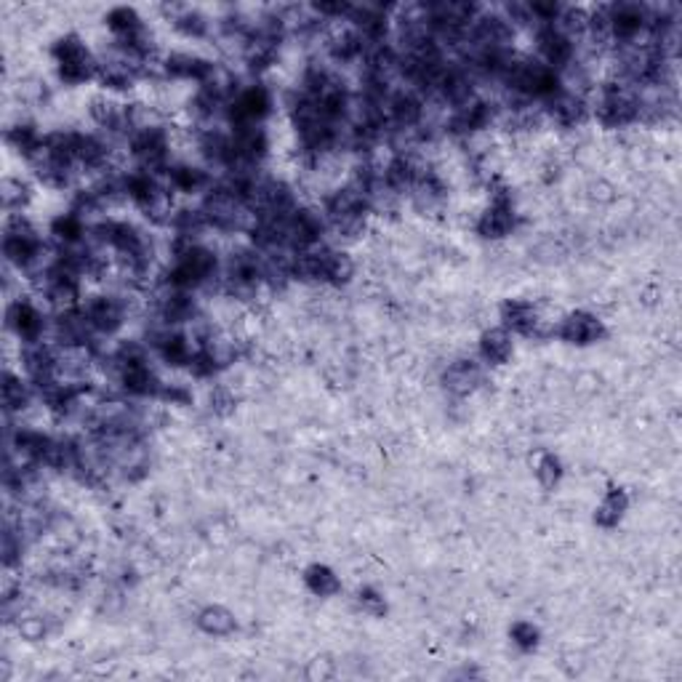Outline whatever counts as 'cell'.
<instances>
[{"instance_id":"obj_1","label":"cell","mask_w":682,"mask_h":682,"mask_svg":"<svg viewBox=\"0 0 682 682\" xmlns=\"http://www.w3.org/2000/svg\"><path fill=\"white\" fill-rule=\"evenodd\" d=\"M595 115L608 129H624V126L640 121V88L629 85L624 80L603 85L597 104H595Z\"/></svg>"},{"instance_id":"obj_2","label":"cell","mask_w":682,"mask_h":682,"mask_svg":"<svg viewBox=\"0 0 682 682\" xmlns=\"http://www.w3.org/2000/svg\"><path fill=\"white\" fill-rule=\"evenodd\" d=\"M51 54L57 59L59 77L67 85H80L99 72V59L88 51V46L77 35H65L51 46Z\"/></svg>"},{"instance_id":"obj_3","label":"cell","mask_w":682,"mask_h":682,"mask_svg":"<svg viewBox=\"0 0 682 682\" xmlns=\"http://www.w3.org/2000/svg\"><path fill=\"white\" fill-rule=\"evenodd\" d=\"M80 312L85 315L91 331L96 337H112L126 323V301L118 296H91L80 304Z\"/></svg>"},{"instance_id":"obj_4","label":"cell","mask_w":682,"mask_h":682,"mask_svg":"<svg viewBox=\"0 0 682 682\" xmlns=\"http://www.w3.org/2000/svg\"><path fill=\"white\" fill-rule=\"evenodd\" d=\"M536 46H539L542 62H544L546 67L554 69V72L570 67L573 59H576V43L565 32H560L557 24L536 27Z\"/></svg>"},{"instance_id":"obj_5","label":"cell","mask_w":682,"mask_h":682,"mask_svg":"<svg viewBox=\"0 0 682 682\" xmlns=\"http://www.w3.org/2000/svg\"><path fill=\"white\" fill-rule=\"evenodd\" d=\"M5 323L22 339V344L43 341V334H46V318H43V312L32 301H24V299H16L8 307Z\"/></svg>"},{"instance_id":"obj_6","label":"cell","mask_w":682,"mask_h":682,"mask_svg":"<svg viewBox=\"0 0 682 682\" xmlns=\"http://www.w3.org/2000/svg\"><path fill=\"white\" fill-rule=\"evenodd\" d=\"M515 221H517V213L512 208V201L504 198V195H496L490 208L480 216L478 221V232L482 238H504L515 229Z\"/></svg>"},{"instance_id":"obj_7","label":"cell","mask_w":682,"mask_h":682,"mask_svg":"<svg viewBox=\"0 0 682 682\" xmlns=\"http://www.w3.org/2000/svg\"><path fill=\"white\" fill-rule=\"evenodd\" d=\"M163 69L168 77H176V80H193V83H205L216 75V67L203 59V57H195V54H187V51H176L171 54L166 62H163Z\"/></svg>"},{"instance_id":"obj_8","label":"cell","mask_w":682,"mask_h":682,"mask_svg":"<svg viewBox=\"0 0 682 682\" xmlns=\"http://www.w3.org/2000/svg\"><path fill=\"white\" fill-rule=\"evenodd\" d=\"M546 107V115L557 123V126H562V129H573V126H579L584 118H587V104H584V99L581 96H576L573 91H560V94H554L552 99H546L544 102Z\"/></svg>"},{"instance_id":"obj_9","label":"cell","mask_w":682,"mask_h":682,"mask_svg":"<svg viewBox=\"0 0 682 682\" xmlns=\"http://www.w3.org/2000/svg\"><path fill=\"white\" fill-rule=\"evenodd\" d=\"M603 334H606V331H603V323H600L595 315H589V312L568 315V318L560 323V328H557V337H560V339L568 341V344H579V346L597 341Z\"/></svg>"},{"instance_id":"obj_10","label":"cell","mask_w":682,"mask_h":682,"mask_svg":"<svg viewBox=\"0 0 682 682\" xmlns=\"http://www.w3.org/2000/svg\"><path fill=\"white\" fill-rule=\"evenodd\" d=\"M501 328L507 331H515V334H536L539 328V312L531 301H523V299H509L504 307H501Z\"/></svg>"},{"instance_id":"obj_11","label":"cell","mask_w":682,"mask_h":682,"mask_svg":"<svg viewBox=\"0 0 682 682\" xmlns=\"http://www.w3.org/2000/svg\"><path fill=\"white\" fill-rule=\"evenodd\" d=\"M445 390L453 395H470L478 390V384L482 381V371L475 360H456L453 365H448L445 371Z\"/></svg>"},{"instance_id":"obj_12","label":"cell","mask_w":682,"mask_h":682,"mask_svg":"<svg viewBox=\"0 0 682 682\" xmlns=\"http://www.w3.org/2000/svg\"><path fill=\"white\" fill-rule=\"evenodd\" d=\"M166 176H168V184L176 193H184V195H195V193H203V190L208 193L211 190V176L198 166H171Z\"/></svg>"},{"instance_id":"obj_13","label":"cell","mask_w":682,"mask_h":682,"mask_svg":"<svg viewBox=\"0 0 682 682\" xmlns=\"http://www.w3.org/2000/svg\"><path fill=\"white\" fill-rule=\"evenodd\" d=\"M32 392L35 387L30 381H24L22 376H13V373H3V406H5V413H22L24 408H30L32 403Z\"/></svg>"},{"instance_id":"obj_14","label":"cell","mask_w":682,"mask_h":682,"mask_svg":"<svg viewBox=\"0 0 682 682\" xmlns=\"http://www.w3.org/2000/svg\"><path fill=\"white\" fill-rule=\"evenodd\" d=\"M480 354L488 363H507L512 354V334L507 328H490L482 334Z\"/></svg>"},{"instance_id":"obj_15","label":"cell","mask_w":682,"mask_h":682,"mask_svg":"<svg viewBox=\"0 0 682 682\" xmlns=\"http://www.w3.org/2000/svg\"><path fill=\"white\" fill-rule=\"evenodd\" d=\"M166 11H174L171 22H174V27L182 35H187V38H203L205 32H208V22H205V16L201 11L187 8V5H174V8H166Z\"/></svg>"},{"instance_id":"obj_16","label":"cell","mask_w":682,"mask_h":682,"mask_svg":"<svg viewBox=\"0 0 682 682\" xmlns=\"http://www.w3.org/2000/svg\"><path fill=\"white\" fill-rule=\"evenodd\" d=\"M0 198H3V208L8 213H22V208L30 203L32 193H30V187L22 179H3Z\"/></svg>"},{"instance_id":"obj_17","label":"cell","mask_w":682,"mask_h":682,"mask_svg":"<svg viewBox=\"0 0 682 682\" xmlns=\"http://www.w3.org/2000/svg\"><path fill=\"white\" fill-rule=\"evenodd\" d=\"M198 624H201V629L208 632V634H216V637H224V634H229L232 629H235V618L229 611H224V608H205L201 618H198Z\"/></svg>"},{"instance_id":"obj_18","label":"cell","mask_w":682,"mask_h":682,"mask_svg":"<svg viewBox=\"0 0 682 682\" xmlns=\"http://www.w3.org/2000/svg\"><path fill=\"white\" fill-rule=\"evenodd\" d=\"M307 587L320 595V597H328V595H337L339 592V579L334 576V570H328L326 565H312L307 570Z\"/></svg>"},{"instance_id":"obj_19","label":"cell","mask_w":682,"mask_h":682,"mask_svg":"<svg viewBox=\"0 0 682 682\" xmlns=\"http://www.w3.org/2000/svg\"><path fill=\"white\" fill-rule=\"evenodd\" d=\"M624 509H626V496H624L621 490H611V493L603 498V504L597 507V515H595V520H597L600 525L611 528V525H615V523L621 520Z\"/></svg>"},{"instance_id":"obj_20","label":"cell","mask_w":682,"mask_h":682,"mask_svg":"<svg viewBox=\"0 0 682 682\" xmlns=\"http://www.w3.org/2000/svg\"><path fill=\"white\" fill-rule=\"evenodd\" d=\"M536 475H539V482L544 488H554L557 480L562 478V467H560V462L554 456H544L542 464H539V470H536Z\"/></svg>"},{"instance_id":"obj_21","label":"cell","mask_w":682,"mask_h":682,"mask_svg":"<svg viewBox=\"0 0 682 682\" xmlns=\"http://www.w3.org/2000/svg\"><path fill=\"white\" fill-rule=\"evenodd\" d=\"M512 637H515V642L520 645V648H536V642H539V632H536V626L534 624H525V621H520V624H515L512 626Z\"/></svg>"},{"instance_id":"obj_22","label":"cell","mask_w":682,"mask_h":682,"mask_svg":"<svg viewBox=\"0 0 682 682\" xmlns=\"http://www.w3.org/2000/svg\"><path fill=\"white\" fill-rule=\"evenodd\" d=\"M19 632H22L27 640H40V637L46 634V624H43V618H24V621L19 624Z\"/></svg>"},{"instance_id":"obj_23","label":"cell","mask_w":682,"mask_h":682,"mask_svg":"<svg viewBox=\"0 0 682 682\" xmlns=\"http://www.w3.org/2000/svg\"><path fill=\"white\" fill-rule=\"evenodd\" d=\"M211 406L219 410V413H227V410H232L235 400H232V395H229L227 390H221V387H219V390L211 395Z\"/></svg>"},{"instance_id":"obj_24","label":"cell","mask_w":682,"mask_h":682,"mask_svg":"<svg viewBox=\"0 0 682 682\" xmlns=\"http://www.w3.org/2000/svg\"><path fill=\"white\" fill-rule=\"evenodd\" d=\"M360 603H363L368 611H373V614H381V611H384V603H381V600H379V595H376V592H371V589L360 592Z\"/></svg>"}]
</instances>
